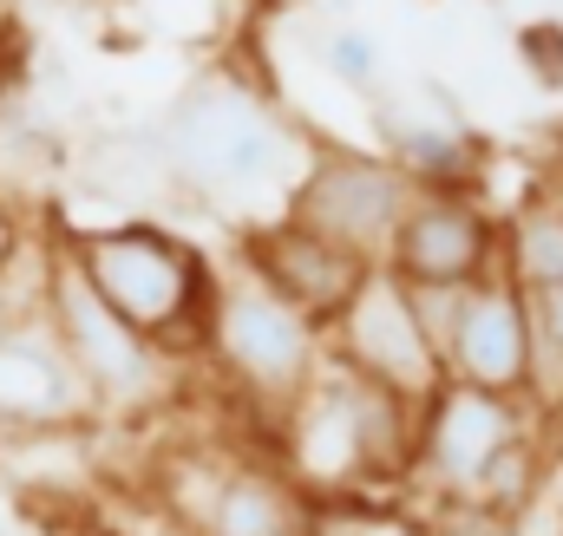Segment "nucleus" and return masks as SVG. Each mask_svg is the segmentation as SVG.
Instances as JSON below:
<instances>
[{
	"mask_svg": "<svg viewBox=\"0 0 563 536\" xmlns=\"http://www.w3.org/2000/svg\"><path fill=\"white\" fill-rule=\"evenodd\" d=\"M66 256L106 294V308H119L144 340H157L170 360H203L210 354V321H217L223 268L210 263L197 243H184L164 223L132 216V223L73 230Z\"/></svg>",
	"mask_w": 563,
	"mask_h": 536,
	"instance_id": "obj_1",
	"label": "nucleus"
},
{
	"mask_svg": "<svg viewBox=\"0 0 563 536\" xmlns=\"http://www.w3.org/2000/svg\"><path fill=\"white\" fill-rule=\"evenodd\" d=\"M157 144H164L170 177L197 197H263L301 177L288 119L236 72H203L170 105Z\"/></svg>",
	"mask_w": 563,
	"mask_h": 536,
	"instance_id": "obj_2",
	"label": "nucleus"
},
{
	"mask_svg": "<svg viewBox=\"0 0 563 536\" xmlns=\"http://www.w3.org/2000/svg\"><path fill=\"white\" fill-rule=\"evenodd\" d=\"M40 308H46V321H53L73 373L86 380L92 405H106V412H151V405L170 400L177 360L157 340H144L119 308H106V294L79 275V263L66 256V243L46 256V294H40Z\"/></svg>",
	"mask_w": 563,
	"mask_h": 536,
	"instance_id": "obj_3",
	"label": "nucleus"
},
{
	"mask_svg": "<svg viewBox=\"0 0 563 536\" xmlns=\"http://www.w3.org/2000/svg\"><path fill=\"white\" fill-rule=\"evenodd\" d=\"M223 367V380L263 412H288V400L321 373L328 360V334L314 321H301L256 268H230L217 288V321H210V354Z\"/></svg>",
	"mask_w": 563,
	"mask_h": 536,
	"instance_id": "obj_4",
	"label": "nucleus"
},
{
	"mask_svg": "<svg viewBox=\"0 0 563 536\" xmlns=\"http://www.w3.org/2000/svg\"><path fill=\"white\" fill-rule=\"evenodd\" d=\"M413 197H420V183L387 150L328 144L288 183L282 216H295L301 230H314V236H328V243H341L367 263H387V243H394L400 216L413 210Z\"/></svg>",
	"mask_w": 563,
	"mask_h": 536,
	"instance_id": "obj_5",
	"label": "nucleus"
},
{
	"mask_svg": "<svg viewBox=\"0 0 563 536\" xmlns=\"http://www.w3.org/2000/svg\"><path fill=\"white\" fill-rule=\"evenodd\" d=\"M328 354H334L341 367H354V373L394 387L400 400H413V405L445 380L439 347H432L420 308H413V288H407L394 268H374V275L361 281V294L347 301V314L328 327Z\"/></svg>",
	"mask_w": 563,
	"mask_h": 536,
	"instance_id": "obj_6",
	"label": "nucleus"
},
{
	"mask_svg": "<svg viewBox=\"0 0 563 536\" xmlns=\"http://www.w3.org/2000/svg\"><path fill=\"white\" fill-rule=\"evenodd\" d=\"M282 465L295 471V484L321 498H341L347 484L374 471L367 465V373L341 367L334 354L321 360V373L282 412Z\"/></svg>",
	"mask_w": 563,
	"mask_h": 536,
	"instance_id": "obj_7",
	"label": "nucleus"
},
{
	"mask_svg": "<svg viewBox=\"0 0 563 536\" xmlns=\"http://www.w3.org/2000/svg\"><path fill=\"white\" fill-rule=\"evenodd\" d=\"M531 400H511V393H485V387H465V380H439L420 400V451H413V471H420L432 491L445 498H465L478 484V471L531 432Z\"/></svg>",
	"mask_w": 563,
	"mask_h": 536,
	"instance_id": "obj_8",
	"label": "nucleus"
},
{
	"mask_svg": "<svg viewBox=\"0 0 563 536\" xmlns=\"http://www.w3.org/2000/svg\"><path fill=\"white\" fill-rule=\"evenodd\" d=\"M439 367L445 380L531 400V294L505 268H492L459 294V314L439 340Z\"/></svg>",
	"mask_w": 563,
	"mask_h": 536,
	"instance_id": "obj_9",
	"label": "nucleus"
},
{
	"mask_svg": "<svg viewBox=\"0 0 563 536\" xmlns=\"http://www.w3.org/2000/svg\"><path fill=\"white\" fill-rule=\"evenodd\" d=\"M380 268H394L407 288H472L498 268V216L478 203V190H420Z\"/></svg>",
	"mask_w": 563,
	"mask_h": 536,
	"instance_id": "obj_10",
	"label": "nucleus"
},
{
	"mask_svg": "<svg viewBox=\"0 0 563 536\" xmlns=\"http://www.w3.org/2000/svg\"><path fill=\"white\" fill-rule=\"evenodd\" d=\"M236 263L256 268L282 301H288L301 321H314L321 334L347 314V301L361 294V281L380 268V263H367V256H354V249H341V243H328V236H314V230H301L295 216L256 223V230L243 236V256H236Z\"/></svg>",
	"mask_w": 563,
	"mask_h": 536,
	"instance_id": "obj_11",
	"label": "nucleus"
},
{
	"mask_svg": "<svg viewBox=\"0 0 563 536\" xmlns=\"http://www.w3.org/2000/svg\"><path fill=\"white\" fill-rule=\"evenodd\" d=\"M79 412H92L86 380L73 373L46 308H26L0 334V432H66Z\"/></svg>",
	"mask_w": 563,
	"mask_h": 536,
	"instance_id": "obj_12",
	"label": "nucleus"
},
{
	"mask_svg": "<svg viewBox=\"0 0 563 536\" xmlns=\"http://www.w3.org/2000/svg\"><path fill=\"white\" fill-rule=\"evenodd\" d=\"M374 105V132L380 150L420 183V190H478L485 170V144L465 132V119L439 99V105H413V99H367Z\"/></svg>",
	"mask_w": 563,
	"mask_h": 536,
	"instance_id": "obj_13",
	"label": "nucleus"
},
{
	"mask_svg": "<svg viewBox=\"0 0 563 536\" xmlns=\"http://www.w3.org/2000/svg\"><path fill=\"white\" fill-rule=\"evenodd\" d=\"M203 536H308V517L276 465H243L223 478V491L203 517Z\"/></svg>",
	"mask_w": 563,
	"mask_h": 536,
	"instance_id": "obj_14",
	"label": "nucleus"
},
{
	"mask_svg": "<svg viewBox=\"0 0 563 536\" xmlns=\"http://www.w3.org/2000/svg\"><path fill=\"white\" fill-rule=\"evenodd\" d=\"M498 268H505L525 294H544V288L563 281V197L558 190L518 203V210L498 223Z\"/></svg>",
	"mask_w": 563,
	"mask_h": 536,
	"instance_id": "obj_15",
	"label": "nucleus"
},
{
	"mask_svg": "<svg viewBox=\"0 0 563 536\" xmlns=\"http://www.w3.org/2000/svg\"><path fill=\"white\" fill-rule=\"evenodd\" d=\"M538 478H544V451H538V438L525 432V438H511V445L478 471V484L465 491V504H472L478 517H518V511L531 504Z\"/></svg>",
	"mask_w": 563,
	"mask_h": 536,
	"instance_id": "obj_16",
	"label": "nucleus"
},
{
	"mask_svg": "<svg viewBox=\"0 0 563 536\" xmlns=\"http://www.w3.org/2000/svg\"><path fill=\"white\" fill-rule=\"evenodd\" d=\"M314 53H321L328 79L341 92H354V99H380L387 92V59H380V40L367 26H328Z\"/></svg>",
	"mask_w": 563,
	"mask_h": 536,
	"instance_id": "obj_17",
	"label": "nucleus"
},
{
	"mask_svg": "<svg viewBox=\"0 0 563 536\" xmlns=\"http://www.w3.org/2000/svg\"><path fill=\"white\" fill-rule=\"evenodd\" d=\"M518 46V66L538 92H563V20H525L511 33Z\"/></svg>",
	"mask_w": 563,
	"mask_h": 536,
	"instance_id": "obj_18",
	"label": "nucleus"
},
{
	"mask_svg": "<svg viewBox=\"0 0 563 536\" xmlns=\"http://www.w3.org/2000/svg\"><path fill=\"white\" fill-rule=\"evenodd\" d=\"M13 263H20V223H13V210L0 203V275H7Z\"/></svg>",
	"mask_w": 563,
	"mask_h": 536,
	"instance_id": "obj_19",
	"label": "nucleus"
},
{
	"mask_svg": "<svg viewBox=\"0 0 563 536\" xmlns=\"http://www.w3.org/2000/svg\"><path fill=\"white\" fill-rule=\"evenodd\" d=\"M13 13H20V0H0V33H13Z\"/></svg>",
	"mask_w": 563,
	"mask_h": 536,
	"instance_id": "obj_20",
	"label": "nucleus"
},
{
	"mask_svg": "<svg viewBox=\"0 0 563 536\" xmlns=\"http://www.w3.org/2000/svg\"><path fill=\"white\" fill-rule=\"evenodd\" d=\"M558 144H563V125H558Z\"/></svg>",
	"mask_w": 563,
	"mask_h": 536,
	"instance_id": "obj_21",
	"label": "nucleus"
},
{
	"mask_svg": "<svg viewBox=\"0 0 563 536\" xmlns=\"http://www.w3.org/2000/svg\"><path fill=\"white\" fill-rule=\"evenodd\" d=\"M361 536H374V531H361Z\"/></svg>",
	"mask_w": 563,
	"mask_h": 536,
	"instance_id": "obj_22",
	"label": "nucleus"
},
{
	"mask_svg": "<svg viewBox=\"0 0 563 536\" xmlns=\"http://www.w3.org/2000/svg\"><path fill=\"white\" fill-rule=\"evenodd\" d=\"M558 197H563V190H558Z\"/></svg>",
	"mask_w": 563,
	"mask_h": 536,
	"instance_id": "obj_23",
	"label": "nucleus"
}]
</instances>
